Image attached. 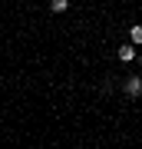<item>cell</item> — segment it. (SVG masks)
I'll return each mask as SVG.
<instances>
[{
	"mask_svg": "<svg viewBox=\"0 0 142 149\" xmlns=\"http://www.w3.org/2000/svg\"><path fill=\"white\" fill-rule=\"evenodd\" d=\"M122 93H126L129 100H139V96H142V76H139V73L126 76V83H122Z\"/></svg>",
	"mask_w": 142,
	"mask_h": 149,
	"instance_id": "obj_1",
	"label": "cell"
},
{
	"mask_svg": "<svg viewBox=\"0 0 142 149\" xmlns=\"http://www.w3.org/2000/svg\"><path fill=\"white\" fill-rule=\"evenodd\" d=\"M116 56L122 60V63H132V60H136V43H126V47H119V50H116Z\"/></svg>",
	"mask_w": 142,
	"mask_h": 149,
	"instance_id": "obj_2",
	"label": "cell"
},
{
	"mask_svg": "<svg viewBox=\"0 0 142 149\" xmlns=\"http://www.w3.org/2000/svg\"><path fill=\"white\" fill-rule=\"evenodd\" d=\"M129 40L136 43V47H142V23H132L129 27Z\"/></svg>",
	"mask_w": 142,
	"mask_h": 149,
	"instance_id": "obj_3",
	"label": "cell"
},
{
	"mask_svg": "<svg viewBox=\"0 0 142 149\" xmlns=\"http://www.w3.org/2000/svg\"><path fill=\"white\" fill-rule=\"evenodd\" d=\"M50 10L53 13H66L69 10V0H50Z\"/></svg>",
	"mask_w": 142,
	"mask_h": 149,
	"instance_id": "obj_4",
	"label": "cell"
}]
</instances>
